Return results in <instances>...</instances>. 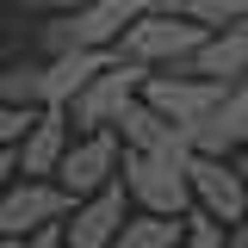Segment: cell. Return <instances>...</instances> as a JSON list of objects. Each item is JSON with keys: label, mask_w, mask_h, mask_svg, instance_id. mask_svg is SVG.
<instances>
[{"label": "cell", "mask_w": 248, "mask_h": 248, "mask_svg": "<svg viewBox=\"0 0 248 248\" xmlns=\"http://www.w3.org/2000/svg\"><path fill=\"white\" fill-rule=\"evenodd\" d=\"M242 230H248V223H242Z\"/></svg>", "instance_id": "cb8c5ba5"}, {"label": "cell", "mask_w": 248, "mask_h": 248, "mask_svg": "<svg viewBox=\"0 0 248 248\" xmlns=\"http://www.w3.org/2000/svg\"><path fill=\"white\" fill-rule=\"evenodd\" d=\"M149 75H155V68L112 56V68H106V75H93L87 87H81V99L68 106V124H75V137H93V130H118V118L137 106V99H143Z\"/></svg>", "instance_id": "7a4b0ae2"}, {"label": "cell", "mask_w": 248, "mask_h": 248, "mask_svg": "<svg viewBox=\"0 0 248 248\" xmlns=\"http://www.w3.org/2000/svg\"><path fill=\"white\" fill-rule=\"evenodd\" d=\"M13 180H19V155L0 149V199H6V186H13Z\"/></svg>", "instance_id": "ffe728a7"}, {"label": "cell", "mask_w": 248, "mask_h": 248, "mask_svg": "<svg viewBox=\"0 0 248 248\" xmlns=\"http://www.w3.org/2000/svg\"><path fill=\"white\" fill-rule=\"evenodd\" d=\"M230 248H248V230H236V236H230Z\"/></svg>", "instance_id": "7402d4cb"}, {"label": "cell", "mask_w": 248, "mask_h": 248, "mask_svg": "<svg viewBox=\"0 0 248 248\" xmlns=\"http://www.w3.org/2000/svg\"><path fill=\"white\" fill-rule=\"evenodd\" d=\"M130 192H124V180H112L106 192H93V199H81L75 205V217L62 223L68 230V248H112L124 236V223H130Z\"/></svg>", "instance_id": "ba28073f"}, {"label": "cell", "mask_w": 248, "mask_h": 248, "mask_svg": "<svg viewBox=\"0 0 248 248\" xmlns=\"http://www.w3.org/2000/svg\"><path fill=\"white\" fill-rule=\"evenodd\" d=\"M192 205L230 230L248 223V168H236L230 155H192Z\"/></svg>", "instance_id": "8992f818"}, {"label": "cell", "mask_w": 248, "mask_h": 248, "mask_svg": "<svg viewBox=\"0 0 248 248\" xmlns=\"http://www.w3.org/2000/svg\"><path fill=\"white\" fill-rule=\"evenodd\" d=\"M118 168H124V137L118 130H93V137H75V149L62 155L56 186L81 205V199H93V192H106L118 180Z\"/></svg>", "instance_id": "52a82bcc"}, {"label": "cell", "mask_w": 248, "mask_h": 248, "mask_svg": "<svg viewBox=\"0 0 248 248\" xmlns=\"http://www.w3.org/2000/svg\"><path fill=\"white\" fill-rule=\"evenodd\" d=\"M180 68L205 75V81H223V87H236V81L248 75V19H242V25L211 31V37L199 44V56H192V62H180Z\"/></svg>", "instance_id": "8fae6325"}, {"label": "cell", "mask_w": 248, "mask_h": 248, "mask_svg": "<svg viewBox=\"0 0 248 248\" xmlns=\"http://www.w3.org/2000/svg\"><path fill=\"white\" fill-rule=\"evenodd\" d=\"M192 161H174V155H143V149H124V168L118 180L130 192L137 211H155V217H192Z\"/></svg>", "instance_id": "6da1fadb"}, {"label": "cell", "mask_w": 248, "mask_h": 248, "mask_svg": "<svg viewBox=\"0 0 248 248\" xmlns=\"http://www.w3.org/2000/svg\"><path fill=\"white\" fill-rule=\"evenodd\" d=\"M0 248H19V242H13V236H0Z\"/></svg>", "instance_id": "603a6c76"}, {"label": "cell", "mask_w": 248, "mask_h": 248, "mask_svg": "<svg viewBox=\"0 0 248 248\" xmlns=\"http://www.w3.org/2000/svg\"><path fill=\"white\" fill-rule=\"evenodd\" d=\"M186 242V217H155V211H130L124 236L112 248H180Z\"/></svg>", "instance_id": "4fadbf2b"}, {"label": "cell", "mask_w": 248, "mask_h": 248, "mask_svg": "<svg viewBox=\"0 0 248 248\" xmlns=\"http://www.w3.org/2000/svg\"><path fill=\"white\" fill-rule=\"evenodd\" d=\"M112 68V50H75V56H56L50 68H44V106H75L81 99V87H87L93 75H106Z\"/></svg>", "instance_id": "7c38bea8"}, {"label": "cell", "mask_w": 248, "mask_h": 248, "mask_svg": "<svg viewBox=\"0 0 248 248\" xmlns=\"http://www.w3.org/2000/svg\"><path fill=\"white\" fill-rule=\"evenodd\" d=\"M75 149V124H68V112L62 106H44V112H31V130H25V143H19V174L25 180H56V168H62V155Z\"/></svg>", "instance_id": "9c48e42d"}, {"label": "cell", "mask_w": 248, "mask_h": 248, "mask_svg": "<svg viewBox=\"0 0 248 248\" xmlns=\"http://www.w3.org/2000/svg\"><path fill=\"white\" fill-rule=\"evenodd\" d=\"M75 217V199L62 192L56 180H19L6 186V199H0V236H13V242H25L37 230H50V223H68Z\"/></svg>", "instance_id": "5b68a950"}, {"label": "cell", "mask_w": 248, "mask_h": 248, "mask_svg": "<svg viewBox=\"0 0 248 248\" xmlns=\"http://www.w3.org/2000/svg\"><path fill=\"white\" fill-rule=\"evenodd\" d=\"M19 248H68V230H62V223H50V230H37V236H25Z\"/></svg>", "instance_id": "d6986e66"}, {"label": "cell", "mask_w": 248, "mask_h": 248, "mask_svg": "<svg viewBox=\"0 0 248 248\" xmlns=\"http://www.w3.org/2000/svg\"><path fill=\"white\" fill-rule=\"evenodd\" d=\"M25 130H31V112H19V106H6V99H0V149H19V143H25Z\"/></svg>", "instance_id": "e0dca14e"}, {"label": "cell", "mask_w": 248, "mask_h": 248, "mask_svg": "<svg viewBox=\"0 0 248 248\" xmlns=\"http://www.w3.org/2000/svg\"><path fill=\"white\" fill-rule=\"evenodd\" d=\"M205 37H211V31L192 25V19H180V13H143V19L118 37V50H112V56L143 62V68H180V62L199 56V44H205Z\"/></svg>", "instance_id": "3957f363"}, {"label": "cell", "mask_w": 248, "mask_h": 248, "mask_svg": "<svg viewBox=\"0 0 248 248\" xmlns=\"http://www.w3.org/2000/svg\"><path fill=\"white\" fill-rule=\"evenodd\" d=\"M143 6H149V13H174V0H143Z\"/></svg>", "instance_id": "44dd1931"}, {"label": "cell", "mask_w": 248, "mask_h": 248, "mask_svg": "<svg viewBox=\"0 0 248 248\" xmlns=\"http://www.w3.org/2000/svg\"><path fill=\"white\" fill-rule=\"evenodd\" d=\"M118 137H124V149H143V155H174V161H192V130H180L174 118H161L149 99H137L130 112L118 118Z\"/></svg>", "instance_id": "30bf717a"}, {"label": "cell", "mask_w": 248, "mask_h": 248, "mask_svg": "<svg viewBox=\"0 0 248 248\" xmlns=\"http://www.w3.org/2000/svg\"><path fill=\"white\" fill-rule=\"evenodd\" d=\"M44 68L50 62H6L0 68V99L6 106H19V112H44Z\"/></svg>", "instance_id": "5bb4252c"}, {"label": "cell", "mask_w": 248, "mask_h": 248, "mask_svg": "<svg viewBox=\"0 0 248 248\" xmlns=\"http://www.w3.org/2000/svg\"><path fill=\"white\" fill-rule=\"evenodd\" d=\"M143 99H149L161 118H174L180 130H199V124L230 99V87H223V81H205V75H192V68H155L149 87H143Z\"/></svg>", "instance_id": "277c9868"}, {"label": "cell", "mask_w": 248, "mask_h": 248, "mask_svg": "<svg viewBox=\"0 0 248 248\" xmlns=\"http://www.w3.org/2000/svg\"><path fill=\"white\" fill-rule=\"evenodd\" d=\"M174 13L192 19V25H205V31H223V25L248 19V0H174Z\"/></svg>", "instance_id": "9a60e30c"}, {"label": "cell", "mask_w": 248, "mask_h": 248, "mask_svg": "<svg viewBox=\"0 0 248 248\" xmlns=\"http://www.w3.org/2000/svg\"><path fill=\"white\" fill-rule=\"evenodd\" d=\"M19 13H37V19H62V13H81V0H13Z\"/></svg>", "instance_id": "ac0fdd59"}, {"label": "cell", "mask_w": 248, "mask_h": 248, "mask_svg": "<svg viewBox=\"0 0 248 248\" xmlns=\"http://www.w3.org/2000/svg\"><path fill=\"white\" fill-rule=\"evenodd\" d=\"M230 236H236L230 223H217V217L192 211V217H186V242H180V248H230Z\"/></svg>", "instance_id": "2e32d148"}]
</instances>
